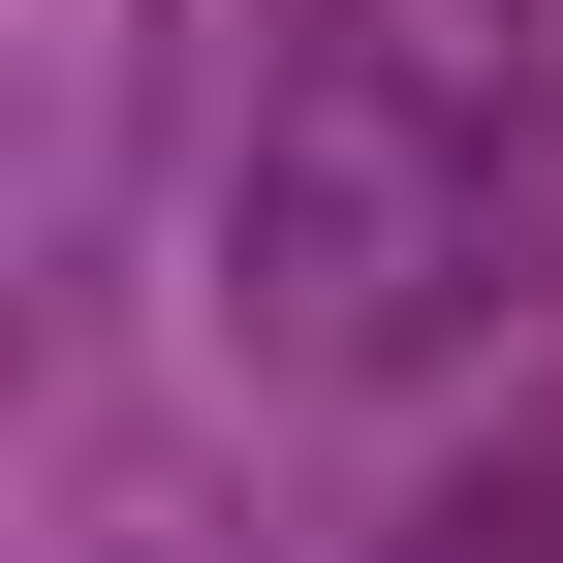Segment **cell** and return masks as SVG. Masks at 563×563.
<instances>
[{
	"label": "cell",
	"mask_w": 563,
	"mask_h": 563,
	"mask_svg": "<svg viewBox=\"0 0 563 563\" xmlns=\"http://www.w3.org/2000/svg\"><path fill=\"white\" fill-rule=\"evenodd\" d=\"M532 251H563V32L532 0H282L220 63V188H188L220 376H282V407L439 376Z\"/></svg>",
	"instance_id": "cell-1"
},
{
	"label": "cell",
	"mask_w": 563,
	"mask_h": 563,
	"mask_svg": "<svg viewBox=\"0 0 563 563\" xmlns=\"http://www.w3.org/2000/svg\"><path fill=\"white\" fill-rule=\"evenodd\" d=\"M95 157H125V0L32 32V251H95Z\"/></svg>",
	"instance_id": "cell-2"
},
{
	"label": "cell",
	"mask_w": 563,
	"mask_h": 563,
	"mask_svg": "<svg viewBox=\"0 0 563 563\" xmlns=\"http://www.w3.org/2000/svg\"><path fill=\"white\" fill-rule=\"evenodd\" d=\"M376 563H563V407H501V439H470V470H439Z\"/></svg>",
	"instance_id": "cell-3"
}]
</instances>
